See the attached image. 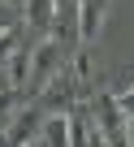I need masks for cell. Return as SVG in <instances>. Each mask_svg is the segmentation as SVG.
Returning <instances> with one entry per match:
<instances>
[{"instance_id": "obj_1", "label": "cell", "mask_w": 134, "mask_h": 147, "mask_svg": "<svg viewBox=\"0 0 134 147\" xmlns=\"http://www.w3.org/2000/svg\"><path fill=\"white\" fill-rule=\"evenodd\" d=\"M87 108H91V117H95V125H100L104 143H121V134H125V113H121L117 95L95 91V95H87Z\"/></svg>"}, {"instance_id": "obj_2", "label": "cell", "mask_w": 134, "mask_h": 147, "mask_svg": "<svg viewBox=\"0 0 134 147\" xmlns=\"http://www.w3.org/2000/svg\"><path fill=\"white\" fill-rule=\"evenodd\" d=\"M39 121H43V104H18L9 125H5V147H26V143H39Z\"/></svg>"}, {"instance_id": "obj_3", "label": "cell", "mask_w": 134, "mask_h": 147, "mask_svg": "<svg viewBox=\"0 0 134 147\" xmlns=\"http://www.w3.org/2000/svg\"><path fill=\"white\" fill-rule=\"evenodd\" d=\"M65 117H69V147H100L104 143V134H100V125H95L87 104H69Z\"/></svg>"}, {"instance_id": "obj_4", "label": "cell", "mask_w": 134, "mask_h": 147, "mask_svg": "<svg viewBox=\"0 0 134 147\" xmlns=\"http://www.w3.org/2000/svg\"><path fill=\"white\" fill-rule=\"evenodd\" d=\"M104 18H108V0H78L74 5V35L82 43H91L104 30Z\"/></svg>"}, {"instance_id": "obj_5", "label": "cell", "mask_w": 134, "mask_h": 147, "mask_svg": "<svg viewBox=\"0 0 134 147\" xmlns=\"http://www.w3.org/2000/svg\"><path fill=\"white\" fill-rule=\"evenodd\" d=\"M0 74H5V87H13V91H26V82H30V48H13L9 52V61L0 65Z\"/></svg>"}, {"instance_id": "obj_6", "label": "cell", "mask_w": 134, "mask_h": 147, "mask_svg": "<svg viewBox=\"0 0 134 147\" xmlns=\"http://www.w3.org/2000/svg\"><path fill=\"white\" fill-rule=\"evenodd\" d=\"M52 22H56V5H52V0H26V9H22V26H26L35 39L48 35Z\"/></svg>"}, {"instance_id": "obj_7", "label": "cell", "mask_w": 134, "mask_h": 147, "mask_svg": "<svg viewBox=\"0 0 134 147\" xmlns=\"http://www.w3.org/2000/svg\"><path fill=\"white\" fill-rule=\"evenodd\" d=\"M39 143H48V147H69V117H65V108L43 113V121H39Z\"/></svg>"}, {"instance_id": "obj_8", "label": "cell", "mask_w": 134, "mask_h": 147, "mask_svg": "<svg viewBox=\"0 0 134 147\" xmlns=\"http://www.w3.org/2000/svg\"><path fill=\"white\" fill-rule=\"evenodd\" d=\"M18 43H22V22H18V26H9V30H0V65L9 61V52H13Z\"/></svg>"}, {"instance_id": "obj_9", "label": "cell", "mask_w": 134, "mask_h": 147, "mask_svg": "<svg viewBox=\"0 0 134 147\" xmlns=\"http://www.w3.org/2000/svg\"><path fill=\"white\" fill-rule=\"evenodd\" d=\"M69 74H74V78L87 87V78H91V52H87V48H78V52H74V65H69Z\"/></svg>"}, {"instance_id": "obj_10", "label": "cell", "mask_w": 134, "mask_h": 147, "mask_svg": "<svg viewBox=\"0 0 134 147\" xmlns=\"http://www.w3.org/2000/svg\"><path fill=\"white\" fill-rule=\"evenodd\" d=\"M22 22V13L9 5V0H0V30H9V26H18Z\"/></svg>"}, {"instance_id": "obj_11", "label": "cell", "mask_w": 134, "mask_h": 147, "mask_svg": "<svg viewBox=\"0 0 134 147\" xmlns=\"http://www.w3.org/2000/svg\"><path fill=\"white\" fill-rule=\"evenodd\" d=\"M117 104H121V113H125V117H134V82L117 91Z\"/></svg>"}, {"instance_id": "obj_12", "label": "cell", "mask_w": 134, "mask_h": 147, "mask_svg": "<svg viewBox=\"0 0 134 147\" xmlns=\"http://www.w3.org/2000/svg\"><path fill=\"white\" fill-rule=\"evenodd\" d=\"M121 143H134V117H125V134H121Z\"/></svg>"}]
</instances>
